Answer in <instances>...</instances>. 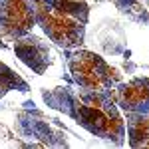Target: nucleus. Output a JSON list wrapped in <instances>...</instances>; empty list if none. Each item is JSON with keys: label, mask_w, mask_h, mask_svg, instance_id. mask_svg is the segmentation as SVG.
Returning a JSON list of instances; mask_svg holds the SVG:
<instances>
[{"label": "nucleus", "mask_w": 149, "mask_h": 149, "mask_svg": "<svg viewBox=\"0 0 149 149\" xmlns=\"http://www.w3.org/2000/svg\"><path fill=\"white\" fill-rule=\"evenodd\" d=\"M147 6H149V0H147Z\"/></svg>", "instance_id": "1a4fd4ad"}, {"label": "nucleus", "mask_w": 149, "mask_h": 149, "mask_svg": "<svg viewBox=\"0 0 149 149\" xmlns=\"http://www.w3.org/2000/svg\"><path fill=\"white\" fill-rule=\"evenodd\" d=\"M34 0H0V36L20 38L34 28Z\"/></svg>", "instance_id": "20e7f679"}, {"label": "nucleus", "mask_w": 149, "mask_h": 149, "mask_svg": "<svg viewBox=\"0 0 149 149\" xmlns=\"http://www.w3.org/2000/svg\"><path fill=\"white\" fill-rule=\"evenodd\" d=\"M90 8L81 0H34L36 24L62 48H76L86 34Z\"/></svg>", "instance_id": "f03ea898"}, {"label": "nucleus", "mask_w": 149, "mask_h": 149, "mask_svg": "<svg viewBox=\"0 0 149 149\" xmlns=\"http://www.w3.org/2000/svg\"><path fill=\"white\" fill-rule=\"evenodd\" d=\"M127 137L133 147H149V113H125Z\"/></svg>", "instance_id": "0eeeda50"}, {"label": "nucleus", "mask_w": 149, "mask_h": 149, "mask_svg": "<svg viewBox=\"0 0 149 149\" xmlns=\"http://www.w3.org/2000/svg\"><path fill=\"white\" fill-rule=\"evenodd\" d=\"M113 100L125 113H149V78H135L127 84H117Z\"/></svg>", "instance_id": "39448f33"}, {"label": "nucleus", "mask_w": 149, "mask_h": 149, "mask_svg": "<svg viewBox=\"0 0 149 149\" xmlns=\"http://www.w3.org/2000/svg\"><path fill=\"white\" fill-rule=\"evenodd\" d=\"M68 66L72 80L78 88L84 90H95V92H105L115 88L121 76L115 68H111L103 58L95 56L92 52L76 50L68 54Z\"/></svg>", "instance_id": "7ed1b4c3"}, {"label": "nucleus", "mask_w": 149, "mask_h": 149, "mask_svg": "<svg viewBox=\"0 0 149 149\" xmlns=\"http://www.w3.org/2000/svg\"><path fill=\"white\" fill-rule=\"evenodd\" d=\"M14 52L16 56L22 60L26 66L34 70L36 74H44L48 70V66L52 64V52L50 48L36 36H20L14 42Z\"/></svg>", "instance_id": "423d86ee"}, {"label": "nucleus", "mask_w": 149, "mask_h": 149, "mask_svg": "<svg viewBox=\"0 0 149 149\" xmlns=\"http://www.w3.org/2000/svg\"><path fill=\"white\" fill-rule=\"evenodd\" d=\"M10 90L28 92V84H26L20 76H16L8 66H4V64L0 62V97H2L4 93H8Z\"/></svg>", "instance_id": "6e6552de"}, {"label": "nucleus", "mask_w": 149, "mask_h": 149, "mask_svg": "<svg viewBox=\"0 0 149 149\" xmlns=\"http://www.w3.org/2000/svg\"><path fill=\"white\" fill-rule=\"evenodd\" d=\"M48 105L62 109L74 121L86 127L90 133L102 139H111L121 145L125 137V121L113 100V90L95 92V90H70L56 88L44 93Z\"/></svg>", "instance_id": "f257e3e1"}]
</instances>
